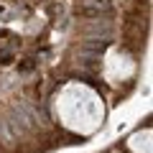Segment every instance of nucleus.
Instances as JSON below:
<instances>
[{"instance_id": "nucleus-1", "label": "nucleus", "mask_w": 153, "mask_h": 153, "mask_svg": "<svg viewBox=\"0 0 153 153\" xmlns=\"http://www.w3.org/2000/svg\"><path fill=\"white\" fill-rule=\"evenodd\" d=\"M33 66H36V64H33V59H26L23 64H18V69H21V71H31Z\"/></svg>"}]
</instances>
